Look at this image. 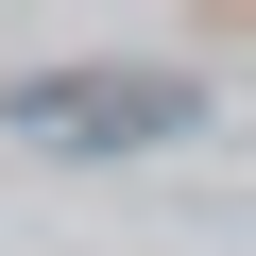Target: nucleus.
<instances>
[{
  "instance_id": "f257e3e1",
  "label": "nucleus",
  "mask_w": 256,
  "mask_h": 256,
  "mask_svg": "<svg viewBox=\"0 0 256 256\" xmlns=\"http://www.w3.org/2000/svg\"><path fill=\"white\" fill-rule=\"evenodd\" d=\"M18 120H34V137H188V86H120V102H68V86H34Z\"/></svg>"
}]
</instances>
